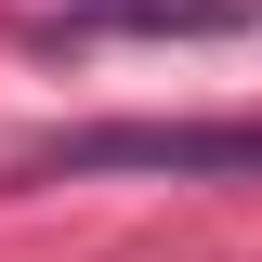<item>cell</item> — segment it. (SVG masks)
<instances>
[{"label":"cell","instance_id":"obj_2","mask_svg":"<svg viewBox=\"0 0 262 262\" xmlns=\"http://www.w3.org/2000/svg\"><path fill=\"white\" fill-rule=\"evenodd\" d=\"M105 27H158V39L184 27V39H223V27H236V0H79L53 39H105Z\"/></svg>","mask_w":262,"mask_h":262},{"label":"cell","instance_id":"obj_1","mask_svg":"<svg viewBox=\"0 0 262 262\" xmlns=\"http://www.w3.org/2000/svg\"><path fill=\"white\" fill-rule=\"evenodd\" d=\"M39 184H92V170H170V184H249L262 170V118H92L27 144Z\"/></svg>","mask_w":262,"mask_h":262}]
</instances>
